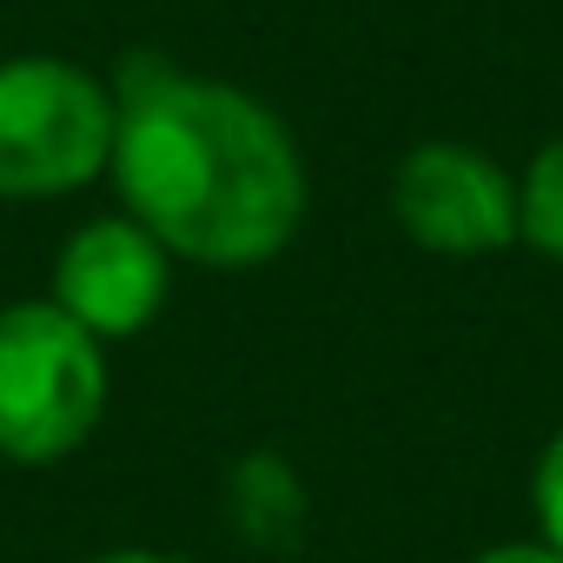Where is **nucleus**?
Here are the masks:
<instances>
[{"mask_svg":"<svg viewBox=\"0 0 563 563\" xmlns=\"http://www.w3.org/2000/svg\"><path fill=\"white\" fill-rule=\"evenodd\" d=\"M80 563H192V556H173V550H146V543H126V550H93Z\"/></svg>","mask_w":563,"mask_h":563,"instance_id":"nucleus-9","label":"nucleus"},{"mask_svg":"<svg viewBox=\"0 0 563 563\" xmlns=\"http://www.w3.org/2000/svg\"><path fill=\"white\" fill-rule=\"evenodd\" d=\"M517 225L523 245H537L543 258L563 265V133L537 146V159L517 179Z\"/></svg>","mask_w":563,"mask_h":563,"instance_id":"nucleus-6","label":"nucleus"},{"mask_svg":"<svg viewBox=\"0 0 563 563\" xmlns=\"http://www.w3.org/2000/svg\"><path fill=\"white\" fill-rule=\"evenodd\" d=\"M113 87L60 54L0 60V199H67L113 166Z\"/></svg>","mask_w":563,"mask_h":563,"instance_id":"nucleus-3","label":"nucleus"},{"mask_svg":"<svg viewBox=\"0 0 563 563\" xmlns=\"http://www.w3.org/2000/svg\"><path fill=\"white\" fill-rule=\"evenodd\" d=\"M391 219L431 258H497L523 239L517 179L464 140H418L398 159Z\"/></svg>","mask_w":563,"mask_h":563,"instance_id":"nucleus-4","label":"nucleus"},{"mask_svg":"<svg viewBox=\"0 0 563 563\" xmlns=\"http://www.w3.org/2000/svg\"><path fill=\"white\" fill-rule=\"evenodd\" d=\"M530 504H537V537L563 550V424L550 431V444L530 471Z\"/></svg>","mask_w":563,"mask_h":563,"instance_id":"nucleus-7","label":"nucleus"},{"mask_svg":"<svg viewBox=\"0 0 563 563\" xmlns=\"http://www.w3.org/2000/svg\"><path fill=\"white\" fill-rule=\"evenodd\" d=\"M471 563H563V550H556V543H543V537H510V543L477 550Z\"/></svg>","mask_w":563,"mask_h":563,"instance_id":"nucleus-8","label":"nucleus"},{"mask_svg":"<svg viewBox=\"0 0 563 563\" xmlns=\"http://www.w3.org/2000/svg\"><path fill=\"white\" fill-rule=\"evenodd\" d=\"M166 292H173V252L140 219L113 212V219H87L60 245V258H54V292L47 299L107 345V339L146 332L159 319Z\"/></svg>","mask_w":563,"mask_h":563,"instance_id":"nucleus-5","label":"nucleus"},{"mask_svg":"<svg viewBox=\"0 0 563 563\" xmlns=\"http://www.w3.org/2000/svg\"><path fill=\"white\" fill-rule=\"evenodd\" d=\"M107 352L54 299L0 306V457L60 464L107 418Z\"/></svg>","mask_w":563,"mask_h":563,"instance_id":"nucleus-2","label":"nucleus"},{"mask_svg":"<svg viewBox=\"0 0 563 563\" xmlns=\"http://www.w3.org/2000/svg\"><path fill=\"white\" fill-rule=\"evenodd\" d=\"M113 186L173 258L252 272L306 225V159L292 126L232 80L133 54L113 80Z\"/></svg>","mask_w":563,"mask_h":563,"instance_id":"nucleus-1","label":"nucleus"}]
</instances>
